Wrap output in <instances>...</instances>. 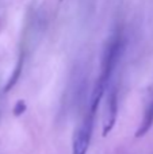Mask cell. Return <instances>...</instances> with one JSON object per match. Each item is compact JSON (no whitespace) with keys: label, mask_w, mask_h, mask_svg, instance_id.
<instances>
[{"label":"cell","mask_w":153,"mask_h":154,"mask_svg":"<svg viewBox=\"0 0 153 154\" xmlns=\"http://www.w3.org/2000/svg\"><path fill=\"white\" fill-rule=\"evenodd\" d=\"M122 49H123V42H122L121 34L113 35L105 48V51H103L102 56V62H100V72L96 81H95L91 100H89V111L95 112V114H96V109L99 107L100 101H102L103 95L106 93V89L108 87L111 75H113L114 69H115V65L119 60Z\"/></svg>","instance_id":"obj_1"},{"label":"cell","mask_w":153,"mask_h":154,"mask_svg":"<svg viewBox=\"0 0 153 154\" xmlns=\"http://www.w3.org/2000/svg\"><path fill=\"white\" fill-rule=\"evenodd\" d=\"M95 112L89 111L86 114L80 125L76 127L72 138V154H87L94 131Z\"/></svg>","instance_id":"obj_2"},{"label":"cell","mask_w":153,"mask_h":154,"mask_svg":"<svg viewBox=\"0 0 153 154\" xmlns=\"http://www.w3.org/2000/svg\"><path fill=\"white\" fill-rule=\"evenodd\" d=\"M118 116V91L117 87H113L108 91L106 97V107L103 112V122H102V135L107 137L114 128Z\"/></svg>","instance_id":"obj_3"},{"label":"cell","mask_w":153,"mask_h":154,"mask_svg":"<svg viewBox=\"0 0 153 154\" xmlns=\"http://www.w3.org/2000/svg\"><path fill=\"white\" fill-rule=\"evenodd\" d=\"M152 126H153V96L149 99V101L145 106L144 118H142V120H141L140 126H138L137 131H136V138H142L152 128Z\"/></svg>","instance_id":"obj_4"},{"label":"cell","mask_w":153,"mask_h":154,"mask_svg":"<svg viewBox=\"0 0 153 154\" xmlns=\"http://www.w3.org/2000/svg\"><path fill=\"white\" fill-rule=\"evenodd\" d=\"M26 109H27L26 101L22 100V99H19V100L15 103V106H14L12 112H14V115H15V116H22V115L26 112Z\"/></svg>","instance_id":"obj_5"}]
</instances>
